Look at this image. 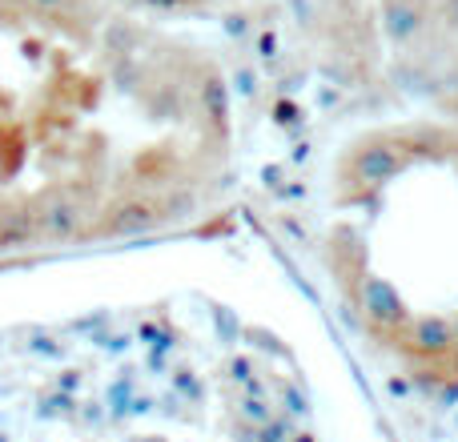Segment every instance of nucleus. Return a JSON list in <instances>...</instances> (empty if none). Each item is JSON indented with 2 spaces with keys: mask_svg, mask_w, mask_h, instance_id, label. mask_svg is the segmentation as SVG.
<instances>
[{
  "mask_svg": "<svg viewBox=\"0 0 458 442\" xmlns=\"http://www.w3.org/2000/svg\"><path fill=\"white\" fill-rule=\"evenodd\" d=\"M438 97L451 105V117H458V56L438 72Z\"/></svg>",
  "mask_w": 458,
  "mask_h": 442,
  "instance_id": "obj_3",
  "label": "nucleus"
},
{
  "mask_svg": "<svg viewBox=\"0 0 458 442\" xmlns=\"http://www.w3.org/2000/svg\"><path fill=\"white\" fill-rule=\"evenodd\" d=\"M0 253L190 225L225 198V72L89 0H0Z\"/></svg>",
  "mask_w": 458,
  "mask_h": 442,
  "instance_id": "obj_1",
  "label": "nucleus"
},
{
  "mask_svg": "<svg viewBox=\"0 0 458 442\" xmlns=\"http://www.w3.org/2000/svg\"><path fill=\"white\" fill-rule=\"evenodd\" d=\"M314 250L342 318L406 387L458 398V117H386L330 153Z\"/></svg>",
  "mask_w": 458,
  "mask_h": 442,
  "instance_id": "obj_2",
  "label": "nucleus"
}]
</instances>
